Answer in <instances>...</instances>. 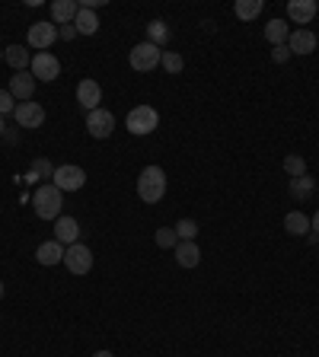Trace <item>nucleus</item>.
Returning a JSON list of instances; mask_svg holds the SVG:
<instances>
[{
	"label": "nucleus",
	"mask_w": 319,
	"mask_h": 357,
	"mask_svg": "<svg viewBox=\"0 0 319 357\" xmlns=\"http://www.w3.org/2000/svg\"><path fill=\"white\" fill-rule=\"evenodd\" d=\"M166 195V173L160 166H147L137 179V198L144 204H156Z\"/></svg>",
	"instance_id": "1"
},
{
	"label": "nucleus",
	"mask_w": 319,
	"mask_h": 357,
	"mask_svg": "<svg viewBox=\"0 0 319 357\" xmlns=\"http://www.w3.org/2000/svg\"><path fill=\"white\" fill-rule=\"evenodd\" d=\"M32 208H36V214L42 220H58L61 217V208H64V192L58 185H42L32 195Z\"/></svg>",
	"instance_id": "2"
},
{
	"label": "nucleus",
	"mask_w": 319,
	"mask_h": 357,
	"mask_svg": "<svg viewBox=\"0 0 319 357\" xmlns=\"http://www.w3.org/2000/svg\"><path fill=\"white\" fill-rule=\"evenodd\" d=\"M156 125H160V115H156L154 106H134V109L128 112V131L137 134V138L156 131Z\"/></svg>",
	"instance_id": "3"
},
{
	"label": "nucleus",
	"mask_w": 319,
	"mask_h": 357,
	"mask_svg": "<svg viewBox=\"0 0 319 357\" xmlns=\"http://www.w3.org/2000/svg\"><path fill=\"white\" fill-rule=\"evenodd\" d=\"M163 61V51L156 45H150V42H141V45L131 48V55H128V64L134 67V71L147 73V71H154L156 64Z\"/></svg>",
	"instance_id": "4"
},
{
	"label": "nucleus",
	"mask_w": 319,
	"mask_h": 357,
	"mask_svg": "<svg viewBox=\"0 0 319 357\" xmlns=\"http://www.w3.org/2000/svg\"><path fill=\"white\" fill-rule=\"evenodd\" d=\"M64 265H67L71 275H86L93 268V252L83 243H73V246L64 249Z\"/></svg>",
	"instance_id": "5"
},
{
	"label": "nucleus",
	"mask_w": 319,
	"mask_h": 357,
	"mask_svg": "<svg viewBox=\"0 0 319 357\" xmlns=\"http://www.w3.org/2000/svg\"><path fill=\"white\" fill-rule=\"evenodd\" d=\"M83 182H86V173H83L80 166H58L55 175H51V185H58L61 192H80Z\"/></svg>",
	"instance_id": "6"
},
{
	"label": "nucleus",
	"mask_w": 319,
	"mask_h": 357,
	"mask_svg": "<svg viewBox=\"0 0 319 357\" xmlns=\"http://www.w3.org/2000/svg\"><path fill=\"white\" fill-rule=\"evenodd\" d=\"M58 73H61V61H58L51 51L32 55V77H36V80H42V83L58 80Z\"/></svg>",
	"instance_id": "7"
},
{
	"label": "nucleus",
	"mask_w": 319,
	"mask_h": 357,
	"mask_svg": "<svg viewBox=\"0 0 319 357\" xmlns=\"http://www.w3.org/2000/svg\"><path fill=\"white\" fill-rule=\"evenodd\" d=\"M86 131H90L93 138H109L112 131H115V115L109 109L86 112Z\"/></svg>",
	"instance_id": "8"
},
{
	"label": "nucleus",
	"mask_w": 319,
	"mask_h": 357,
	"mask_svg": "<svg viewBox=\"0 0 319 357\" xmlns=\"http://www.w3.org/2000/svg\"><path fill=\"white\" fill-rule=\"evenodd\" d=\"M13 119H16L19 128H42L45 125V109L38 102H19Z\"/></svg>",
	"instance_id": "9"
},
{
	"label": "nucleus",
	"mask_w": 319,
	"mask_h": 357,
	"mask_svg": "<svg viewBox=\"0 0 319 357\" xmlns=\"http://www.w3.org/2000/svg\"><path fill=\"white\" fill-rule=\"evenodd\" d=\"M319 45V38L313 29H294L291 36H287V51L291 55H313Z\"/></svg>",
	"instance_id": "10"
},
{
	"label": "nucleus",
	"mask_w": 319,
	"mask_h": 357,
	"mask_svg": "<svg viewBox=\"0 0 319 357\" xmlns=\"http://www.w3.org/2000/svg\"><path fill=\"white\" fill-rule=\"evenodd\" d=\"M55 38H58L55 23H36V26H29V45L36 48V51L51 48L55 45Z\"/></svg>",
	"instance_id": "11"
},
{
	"label": "nucleus",
	"mask_w": 319,
	"mask_h": 357,
	"mask_svg": "<svg viewBox=\"0 0 319 357\" xmlns=\"http://www.w3.org/2000/svg\"><path fill=\"white\" fill-rule=\"evenodd\" d=\"M36 77L29 71H19L10 77V93H13V99H23V102H32V93H36Z\"/></svg>",
	"instance_id": "12"
},
{
	"label": "nucleus",
	"mask_w": 319,
	"mask_h": 357,
	"mask_svg": "<svg viewBox=\"0 0 319 357\" xmlns=\"http://www.w3.org/2000/svg\"><path fill=\"white\" fill-rule=\"evenodd\" d=\"M316 13H319L316 0H291V3H287V19L297 23V26H310Z\"/></svg>",
	"instance_id": "13"
},
{
	"label": "nucleus",
	"mask_w": 319,
	"mask_h": 357,
	"mask_svg": "<svg viewBox=\"0 0 319 357\" xmlns=\"http://www.w3.org/2000/svg\"><path fill=\"white\" fill-rule=\"evenodd\" d=\"M77 102H80V109H86V112L99 109L102 86L96 80H80V86H77Z\"/></svg>",
	"instance_id": "14"
},
{
	"label": "nucleus",
	"mask_w": 319,
	"mask_h": 357,
	"mask_svg": "<svg viewBox=\"0 0 319 357\" xmlns=\"http://www.w3.org/2000/svg\"><path fill=\"white\" fill-rule=\"evenodd\" d=\"M55 239L64 249L73 246V243H80V223L73 217H58L55 220Z\"/></svg>",
	"instance_id": "15"
},
{
	"label": "nucleus",
	"mask_w": 319,
	"mask_h": 357,
	"mask_svg": "<svg viewBox=\"0 0 319 357\" xmlns=\"http://www.w3.org/2000/svg\"><path fill=\"white\" fill-rule=\"evenodd\" d=\"M36 258L38 265H58V262H64V246L58 239H48V243H42L36 249Z\"/></svg>",
	"instance_id": "16"
},
{
	"label": "nucleus",
	"mask_w": 319,
	"mask_h": 357,
	"mask_svg": "<svg viewBox=\"0 0 319 357\" xmlns=\"http://www.w3.org/2000/svg\"><path fill=\"white\" fill-rule=\"evenodd\" d=\"M287 192H291L294 201H307V198L316 192V179H313V175H297V179L287 182Z\"/></svg>",
	"instance_id": "17"
},
{
	"label": "nucleus",
	"mask_w": 319,
	"mask_h": 357,
	"mask_svg": "<svg viewBox=\"0 0 319 357\" xmlns=\"http://www.w3.org/2000/svg\"><path fill=\"white\" fill-rule=\"evenodd\" d=\"M71 26L77 29V36H93V32L99 29V16H96L93 10L80 7V10H77V16H73V23H71Z\"/></svg>",
	"instance_id": "18"
},
{
	"label": "nucleus",
	"mask_w": 319,
	"mask_h": 357,
	"mask_svg": "<svg viewBox=\"0 0 319 357\" xmlns=\"http://www.w3.org/2000/svg\"><path fill=\"white\" fill-rule=\"evenodd\" d=\"M173 252H176V262H179V268H195L201 262V249L195 246V243H182V239H179V246H176Z\"/></svg>",
	"instance_id": "19"
},
{
	"label": "nucleus",
	"mask_w": 319,
	"mask_h": 357,
	"mask_svg": "<svg viewBox=\"0 0 319 357\" xmlns=\"http://www.w3.org/2000/svg\"><path fill=\"white\" fill-rule=\"evenodd\" d=\"M77 10H80L77 0H55V3H51V16H55L58 26H67V23H73Z\"/></svg>",
	"instance_id": "20"
},
{
	"label": "nucleus",
	"mask_w": 319,
	"mask_h": 357,
	"mask_svg": "<svg viewBox=\"0 0 319 357\" xmlns=\"http://www.w3.org/2000/svg\"><path fill=\"white\" fill-rule=\"evenodd\" d=\"M284 230H287L291 236H310V217L303 211H291L284 217Z\"/></svg>",
	"instance_id": "21"
},
{
	"label": "nucleus",
	"mask_w": 319,
	"mask_h": 357,
	"mask_svg": "<svg viewBox=\"0 0 319 357\" xmlns=\"http://www.w3.org/2000/svg\"><path fill=\"white\" fill-rule=\"evenodd\" d=\"M3 61L19 73V71H26V64H32V55H29L23 45H10L7 51H3Z\"/></svg>",
	"instance_id": "22"
},
{
	"label": "nucleus",
	"mask_w": 319,
	"mask_h": 357,
	"mask_svg": "<svg viewBox=\"0 0 319 357\" xmlns=\"http://www.w3.org/2000/svg\"><path fill=\"white\" fill-rule=\"evenodd\" d=\"M262 0H237V7H233V13H237V19H243V23H249V19H255L259 13H262Z\"/></svg>",
	"instance_id": "23"
},
{
	"label": "nucleus",
	"mask_w": 319,
	"mask_h": 357,
	"mask_svg": "<svg viewBox=\"0 0 319 357\" xmlns=\"http://www.w3.org/2000/svg\"><path fill=\"white\" fill-rule=\"evenodd\" d=\"M265 38H268L274 48L284 45V42H287V23H284V19H272V23L265 26Z\"/></svg>",
	"instance_id": "24"
},
{
	"label": "nucleus",
	"mask_w": 319,
	"mask_h": 357,
	"mask_svg": "<svg viewBox=\"0 0 319 357\" xmlns=\"http://www.w3.org/2000/svg\"><path fill=\"white\" fill-rule=\"evenodd\" d=\"M173 230H176V236L182 239V243H195V236H198V223H195V220H189V217H182Z\"/></svg>",
	"instance_id": "25"
},
{
	"label": "nucleus",
	"mask_w": 319,
	"mask_h": 357,
	"mask_svg": "<svg viewBox=\"0 0 319 357\" xmlns=\"http://www.w3.org/2000/svg\"><path fill=\"white\" fill-rule=\"evenodd\" d=\"M284 173L291 175V179H297V175H307V160H303L300 153H291L287 160H284Z\"/></svg>",
	"instance_id": "26"
},
{
	"label": "nucleus",
	"mask_w": 319,
	"mask_h": 357,
	"mask_svg": "<svg viewBox=\"0 0 319 357\" xmlns=\"http://www.w3.org/2000/svg\"><path fill=\"white\" fill-rule=\"evenodd\" d=\"M147 36H150V38H147L150 45H156V48L163 45L166 36H169V32H166V23H163V19H154V23L147 26Z\"/></svg>",
	"instance_id": "27"
},
{
	"label": "nucleus",
	"mask_w": 319,
	"mask_h": 357,
	"mask_svg": "<svg viewBox=\"0 0 319 357\" xmlns=\"http://www.w3.org/2000/svg\"><path fill=\"white\" fill-rule=\"evenodd\" d=\"M154 239H156V246H160V249H176V246H179V236H176L173 227H160Z\"/></svg>",
	"instance_id": "28"
},
{
	"label": "nucleus",
	"mask_w": 319,
	"mask_h": 357,
	"mask_svg": "<svg viewBox=\"0 0 319 357\" xmlns=\"http://www.w3.org/2000/svg\"><path fill=\"white\" fill-rule=\"evenodd\" d=\"M160 64H163L166 73H179L185 61H182V55H176V51H163V61H160Z\"/></svg>",
	"instance_id": "29"
},
{
	"label": "nucleus",
	"mask_w": 319,
	"mask_h": 357,
	"mask_svg": "<svg viewBox=\"0 0 319 357\" xmlns=\"http://www.w3.org/2000/svg\"><path fill=\"white\" fill-rule=\"evenodd\" d=\"M38 175H45V179H51V175H55V169H51V163H48V160H36V163H32V169H29V182H36Z\"/></svg>",
	"instance_id": "30"
},
{
	"label": "nucleus",
	"mask_w": 319,
	"mask_h": 357,
	"mask_svg": "<svg viewBox=\"0 0 319 357\" xmlns=\"http://www.w3.org/2000/svg\"><path fill=\"white\" fill-rule=\"evenodd\" d=\"M13 112H16V106H13V93L0 90V119H3V115H13Z\"/></svg>",
	"instance_id": "31"
},
{
	"label": "nucleus",
	"mask_w": 319,
	"mask_h": 357,
	"mask_svg": "<svg viewBox=\"0 0 319 357\" xmlns=\"http://www.w3.org/2000/svg\"><path fill=\"white\" fill-rule=\"evenodd\" d=\"M287 55H291V51H287V45L272 48V58H274V61H278V64H284V61H287Z\"/></svg>",
	"instance_id": "32"
},
{
	"label": "nucleus",
	"mask_w": 319,
	"mask_h": 357,
	"mask_svg": "<svg viewBox=\"0 0 319 357\" xmlns=\"http://www.w3.org/2000/svg\"><path fill=\"white\" fill-rule=\"evenodd\" d=\"M73 36H77V29H73V26H64L61 29V38H73Z\"/></svg>",
	"instance_id": "33"
},
{
	"label": "nucleus",
	"mask_w": 319,
	"mask_h": 357,
	"mask_svg": "<svg viewBox=\"0 0 319 357\" xmlns=\"http://www.w3.org/2000/svg\"><path fill=\"white\" fill-rule=\"evenodd\" d=\"M310 230H313V233H316V236H319V211L313 214V220H310Z\"/></svg>",
	"instance_id": "34"
},
{
	"label": "nucleus",
	"mask_w": 319,
	"mask_h": 357,
	"mask_svg": "<svg viewBox=\"0 0 319 357\" xmlns=\"http://www.w3.org/2000/svg\"><path fill=\"white\" fill-rule=\"evenodd\" d=\"M93 357H115V354H112V351H96Z\"/></svg>",
	"instance_id": "35"
},
{
	"label": "nucleus",
	"mask_w": 319,
	"mask_h": 357,
	"mask_svg": "<svg viewBox=\"0 0 319 357\" xmlns=\"http://www.w3.org/2000/svg\"><path fill=\"white\" fill-rule=\"evenodd\" d=\"M3 291H7V287H3V281H0V297H3Z\"/></svg>",
	"instance_id": "36"
},
{
	"label": "nucleus",
	"mask_w": 319,
	"mask_h": 357,
	"mask_svg": "<svg viewBox=\"0 0 319 357\" xmlns=\"http://www.w3.org/2000/svg\"><path fill=\"white\" fill-rule=\"evenodd\" d=\"M0 134H3V119H0Z\"/></svg>",
	"instance_id": "37"
},
{
	"label": "nucleus",
	"mask_w": 319,
	"mask_h": 357,
	"mask_svg": "<svg viewBox=\"0 0 319 357\" xmlns=\"http://www.w3.org/2000/svg\"><path fill=\"white\" fill-rule=\"evenodd\" d=\"M0 61H3V48H0Z\"/></svg>",
	"instance_id": "38"
},
{
	"label": "nucleus",
	"mask_w": 319,
	"mask_h": 357,
	"mask_svg": "<svg viewBox=\"0 0 319 357\" xmlns=\"http://www.w3.org/2000/svg\"><path fill=\"white\" fill-rule=\"evenodd\" d=\"M316 10H319V3H316Z\"/></svg>",
	"instance_id": "39"
}]
</instances>
